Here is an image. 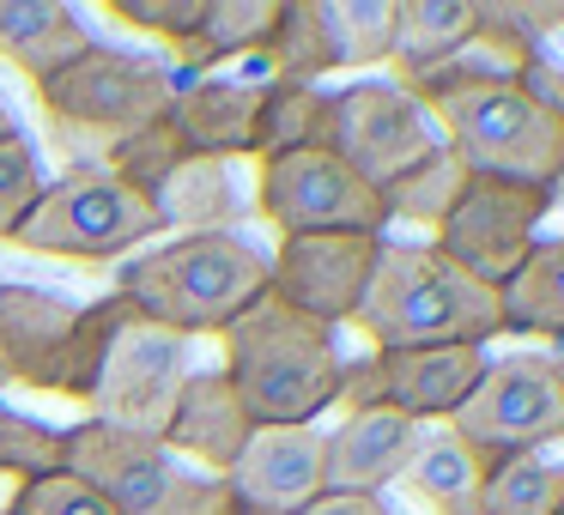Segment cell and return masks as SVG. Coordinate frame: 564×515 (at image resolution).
Masks as SVG:
<instances>
[{
    "label": "cell",
    "mask_w": 564,
    "mask_h": 515,
    "mask_svg": "<svg viewBox=\"0 0 564 515\" xmlns=\"http://www.w3.org/2000/svg\"><path fill=\"white\" fill-rule=\"evenodd\" d=\"M352 328L377 352H419V346H479L486 352V340L503 333V309L491 285L467 280L431 243H382Z\"/></svg>",
    "instance_id": "cell-1"
},
{
    "label": "cell",
    "mask_w": 564,
    "mask_h": 515,
    "mask_svg": "<svg viewBox=\"0 0 564 515\" xmlns=\"http://www.w3.org/2000/svg\"><path fill=\"white\" fill-rule=\"evenodd\" d=\"M116 297L164 333H225L256 297H268V255L237 231L176 237L116 273Z\"/></svg>",
    "instance_id": "cell-2"
},
{
    "label": "cell",
    "mask_w": 564,
    "mask_h": 515,
    "mask_svg": "<svg viewBox=\"0 0 564 515\" xmlns=\"http://www.w3.org/2000/svg\"><path fill=\"white\" fill-rule=\"evenodd\" d=\"M219 340H225L219 370L231 376L249 425H310L340 394L346 358L334 346V328L273 304V297H256Z\"/></svg>",
    "instance_id": "cell-3"
},
{
    "label": "cell",
    "mask_w": 564,
    "mask_h": 515,
    "mask_svg": "<svg viewBox=\"0 0 564 515\" xmlns=\"http://www.w3.org/2000/svg\"><path fill=\"white\" fill-rule=\"evenodd\" d=\"M171 98L176 74L164 62L134 50H104V43H91L62 74L37 79V103L55 122V146L67 152V164H98L128 134L164 122Z\"/></svg>",
    "instance_id": "cell-4"
},
{
    "label": "cell",
    "mask_w": 564,
    "mask_h": 515,
    "mask_svg": "<svg viewBox=\"0 0 564 515\" xmlns=\"http://www.w3.org/2000/svg\"><path fill=\"white\" fill-rule=\"evenodd\" d=\"M443 146L467 164L479 183H522V188H564V122L528 103L510 86H474L425 103Z\"/></svg>",
    "instance_id": "cell-5"
},
{
    "label": "cell",
    "mask_w": 564,
    "mask_h": 515,
    "mask_svg": "<svg viewBox=\"0 0 564 515\" xmlns=\"http://www.w3.org/2000/svg\"><path fill=\"white\" fill-rule=\"evenodd\" d=\"M67 473L86 479L116 515H231V491L225 479L176 467V454H164L152 437L134 430H110L98 418L62 430Z\"/></svg>",
    "instance_id": "cell-6"
},
{
    "label": "cell",
    "mask_w": 564,
    "mask_h": 515,
    "mask_svg": "<svg viewBox=\"0 0 564 515\" xmlns=\"http://www.w3.org/2000/svg\"><path fill=\"white\" fill-rule=\"evenodd\" d=\"M147 237H159V212L147 195H134L104 164H67L43 183L37 207L13 231V249L62 261H122Z\"/></svg>",
    "instance_id": "cell-7"
},
{
    "label": "cell",
    "mask_w": 564,
    "mask_h": 515,
    "mask_svg": "<svg viewBox=\"0 0 564 515\" xmlns=\"http://www.w3.org/2000/svg\"><path fill=\"white\" fill-rule=\"evenodd\" d=\"M449 430L474 449L479 467H498L510 454H540L564 437V394L546 352L486 358V376L455 406Z\"/></svg>",
    "instance_id": "cell-8"
},
{
    "label": "cell",
    "mask_w": 564,
    "mask_h": 515,
    "mask_svg": "<svg viewBox=\"0 0 564 515\" xmlns=\"http://www.w3.org/2000/svg\"><path fill=\"white\" fill-rule=\"evenodd\" d=\"M256 212L280 237H322V231H352V237H382L389 207L382 195L352 176L328 146L285 152L273 164H256Z\"/></svg>",
    "instance_id": "cell-9"
},
{
    "label": "cell",
    "mask_w": 564,
    "mask_h": 515,
    "mask_svg": "<svg viewBox=\"0 0 564 515\" xmlns=\"http://www.w3.org/2000/svg\"><path fill=\"white\" fill-rule=\"evenodd\" d=\"M322 146L382 195V188H389L394 176L413 171L425 152H437L443 134L401 86H389V79H358V86L328 91Z\"/></svg>",
    "instance_id": "cell-10"
},
{
    "label": "cell",
    "mask_w": 564,
    "mask_h": 515,
    "mask_svg": "<svg viewBox=\"0 0 564 515\" xmlns=\"http://www.w3.org/2000/svg\"><path fill=\"white\" fill-rule=\"evenodd\" d=\"M486 376L479 346H419V352H370L340 370V413H401L413 425L455 418V406Z\"/></svg>",
    "instance_id": "cell-11"
},
{
    "label": "cell",
    "mask_w": 564,
    "mask_h": 515,
    "mask_svg": "<svg viewBox=\"0 0 564 515\" xmlns=\"http://www.w3.org/2000/svg\"><path fill=\"white\" fill-rule=\"evenodd\" d=\"M552 207H558L552 188L479 183V176H474V188H467L462 207L443 219V231H437V243H431V249H437L443 261H455L467 280L503 292V285L516 280V267L534 255L540 224H546Z\"/></svg>",
    "instance_id": "cell-12"
},
{
    "label": "cell",
    "mask_w": 564,
    "mask_h": 515,
    "mask_svg": "<svg viewBox=\"0 0 564 515\" xmlns=\"http://www.w3.org/2000/svg\"><path fill=\"white\" fill-rule=\"evenodd\" d=\"M183 382H188V340L128 316L116 346H110V358H104V376L91 388L86 413L110 430H134V437L159 442V430L176 413Z\"/></svg>",
    "instance_id": "cell-13"
},
{
    "label": "cell",
    "mask_w": 564,
    "mask_h": 515,
    "mask_svg": "<svg viewBox=\"0 0 564 515\" xmlns=\"http://www.w3.org/2000/svg\"><path fill=\"white\" fill-rule=\"evenodd\" d=\"M377 255H382V237H352V231L280 237V249L268 261V297L322 321V328H340L365 304Z\"/></svg>",
    "instance_id": "cell-14"
},
{
    "label": "cell",
    "mask_w": 564,
    "mask_h": 515,
    "mask_svg": "<svg viewBox=\"0 0 564 515\" xmlns=\"http://www.w3.org/2000/svg\"><path fill=\"white\" fill-rule=\"evenodd\" d=\"M219 479L243 509L297 515L310 497H322V430L316 425H256Z\"/></svg>",
    "instance_id": "cell-15"
},
{
    "label": "cell",
    "mask_w": 564,
    "mask_h": 515,
    "mask_svg": "<svg viewBox=\"0 0 564 515\" xmlns=\"http://www.w3.org/2000/svg\"><path fill=\"white\" fill-rule=\"evenodd\" d=\"M249 413L237 401L231 376L225 370H188L183 394H176V413L171 425L159 430V449L164 454H188L195 473H213L219 479L225 467L237 461V449L249 442Z\"/></svg>",
    "instance_id": "cell-16"
},
{
    "label": "cell",
    "mask_w": 564,
    "mask_h": 515,
    "mask_svg": "<svg viewBox=\"0 0 564 515\" xmlns=\"http://www.w3.org/2000/svg\"><path fill=\"white\" fill-rule=\"evenodd\" d=\"M419 449V425L401 413H346L322 437V491H365L382 497L389 479L406 473Z\"/></svg>",
    "instance_id": "cell-17"
},
{
    "label": "cell",
    "mask_w": 564,
    "mask_h": 515,
    "mask_svg": "<svg viewBox=\"0 0 564 515\" xmlns=\"http://www.w3.org/2000/svg\"><path fill=\"white\" fill-rule=\"evenodd\" d=\"M256 116H261V86H249V79H176L164 122L176 128L188 158L231 164L249 158V146H256Z\"/></svg>",
    "instance_id": "cell-18"
},
{
    "label": "cell",
    "mask_w": 564,
    "mask_h": 515,
    "mask_svg": "<svg viewBox=\"0 0 564 515\" xmlns=\"http://www.w3.org/2000/svg\"><path fill=\"white\" fill-rule=\"evenodd\" d=\"M91 43L98 37L62 0H0V62H13L31 86L62 74L67 62H79Z\"/></svg>",
    "instance_id": "cell-19"
},
{
    "label": "cell",
    "mask_w": 564,
    "mask_h": 515,
    "mask_svg": "<svg viewBox=\"0 0 564 515\" xmlns=\"http://www.w3.org/2000/svg\"><path fill=\"white\" fill-rule=\"evenodd\" d=\"M128 316H134V309H128L116 292L98 297V304H86V309H74V321H67V333L55 340V352L43 358V370H37L31 388L86 406L91 388H98V376H104V358H110V346H116V333H122Z\"/></svg>",
    "instance_id": "cell-20"
},
{
    "label": "cell",
    "mask_w": 564,
    "mask_h": 515,
    "mask_svg": "<svg viewBox=\"0 0 564 515\" xmlns=\"http://www.w3.org/2000/svg\"><path fill=\"white\" fill-rule=\"evenodd\" d=\"M479 31V0H394V50H389V86L449 62Z\"/></svg>",
    "instance_id": "cell-21"
},
{
    "label": "cell",
    "mask_w": 564,
    "mask_h": 515,
    "mask_svg": "<svg viewBox=\"0 0 564 515\" xmlns=\"http://www.w3.org/2000/svg\"><path fill=\"white\" fill-rule=\"evenodd\" d=\"M79 304L55 292H37V285H0V364H7V382H37L43 358L55 352V340L67 333Z\"/></svg>",
    "instance_id": "cell-22"
},
{
    "label": "cell",
    "mask_w": 564,
    "mask_h": 515,
    "mask_svg": "<svg viewBox=\"0 0 564 515\" xmlns=\"http://www.w3.org/2000/svg\"><path fill=\"white\" fill-rule=\"evenodd\" d=\"M280 7L285 0H207V19L200 31L176 50V79H200L213 74L219 62H237V55H261L280 25Z\"/></svg>",
    "instance_id": "cell-23"
},
{
    "label": "cell",
    "mask_w": 564,
    "mask_h": 515,
    "mask_svg": "<svg viewBox=\"0 0 564 515\" xmlns=\"http://www.w3.org/2000/svg\"><path fill=\"white\" fill-rule=\"evenodd\" d=\"M152 212H159V231L171 224V231H183V237H213V231H231L243 200H237L225 164L183 158L159 188H152Z\"/></svg>",
    "instance_id": "cell-24"
},
{
    "label": "cell",
    "mask_w": 564,
    "mask_h": 515,
    "mask_svg": "<svg viewBox=\"0 0 564 515\" xmlns=\"http://www.w3.org/2000/svg\"><path fill=\"white\" fill-rule=\"evenodd\" d=\"M498 309H503V333L564 340V237H540L534 255L498 292Z\"/></svg>",
    "instance_id": "cell-25"
},
{
    "label": "cell",
    "mask_w": 564,
    "mask_h": 515,
    "mask_svg": "<svg viewBox=\"0 0 564 515\" xmlns=\"http://www.w3.org/2000/svg\"><path fill=\"white\" fill-rule=\"evenodd\" d=\"M316 31L334 74L389 67L394 50V0H316Z\"/></svg>",
    "instance_id": "cell-26"
},
{
    "label": "cell",
    "mask_w": 564,
    "mask_h": 515,
    "mask_svg": "<svg viewBox=\"0 0 564 515\" xmlns=\"http://www.w3.org/2000/svg\"><path fill=\"white\" fill-rule=\"evenodd\" d=\"M467 188H474L467 164L455 158L449 146H437V152H425L406 176H394V183L382 188V207H389V224L401 219V224H431V231H443V219L462 207Z\"/></svg>",
    "instance_id": "cell-27"
},
{
    "label": "cell",
    "mask_w": 564,
    "mask_h": 515,
    "mask_svg": "<svg viewBox=\"0 0 564 515\" xmlns=\"http://www.w3.org/2000/svg\"><path fill=\"white\" fill-rule=\"evenodd\" d=\"M479 473H486V467L474 461V449H467V442L455 437V430L419 437L413 461H406V485H413L437 515H474Z\"/></svg>",
    "instance_id": "cell-28"
},
{
    "label": "cell",
    "mask_w": 564,
    "mask_h": 515,
    "mask_svg": "<svg viewBox=\"0 0 564 515\" xmlns=\"http://www.w3.org/2000/svg\"><path fill=\"white\" fill-rule=\"evenodd\" d=\"M322 128H328V91L322 86H261V116H256L249 158L273 164L285 152L322 146Z\"/></svg>",
    "instance_id": "cell-29"
},
{
    "label": "cell",
    "mask_w": 564,
    "mask_h": 515,
    "mask_svg": "<svg viewBox=\"0 0 564 515\" xmlns=\"http://www.w3.org/2000/svg\"><path fill=\"white\" fill-rule=\"evenodd\" d=\"M558 497L564 467H552L546 454H510L479 473L474 515H558Z\"/></svg>",
    "instance_id": "cell-30"
},
{
    "label": "cell",
    "mask_w": 564,
    "mask_h": 515,
    "mask_svg": "<svg viewBox=\"0 0 564 515\" xmlns=\"http://www.w3.org/2000/svg\"><path fill=\"white\" fill-rule=\"evenodd\" d=\"M261 67H268L261 86H316V79L334 74L322 31H316V0H285L280 7V25H273L268 50H261Z\"/></svg>",
    "instance_id": "cell-31"
},
{
    "label": "cell",
    "mask_w": 564,
    "mask_h": 515,
    "mask_svg": "<svg viewBox=\"0 0 564 515\" xmlns=\"http://www.w3.org/2000/svg\"><path fill=\"white\" fill-rule=\"evenodd\" d=\"M67 449H62V430L43 425V418H25L0 401V473L25 485V479H43V473H62Z\"/></svg>",
    "instance_id": "cell-32"
},
{
    "label": "cell",
    "mask_w": 564,
    "mask_h": 515,
    "mask_svg": "<svg viewBox=\"0 0 564 515\" xmlns=\"http://www.w3.org/2000/svg\"><path fill=\"white\" fill-rule=\"evenodd\" d=\"M183 158H188V152H183V140H176V128H171V122H152V128H140V134H128L122 146H110L98 164H104L110 176H122L134 195L152 200V188H159Z\"/></svg>",
    "instance_id": "cell-33"
},
{
    "label": "cell",
    "mask_w": 564,
    "mask_h": 515,
    "mask_svg": "<svg viewBox=\"0 0 564 515\" xmlns=\"http://www.w3.org/2000/svg\"><path fill=\"white\" fill-rule=\"evenodd\" d=\"M43 183H50V176H43L31 140L25 134L0 140V243H13V231L25 224V212L37 207Z\"/></svg>",
    "instance_id": "cell-34"
},
{
    "label": "cell",
    "mask_w": 564,
    "mask_h": 515,
    "mask_svg": "<svg viewBox=\"0 0 564 515\" xmlns=\"http://www.w3.org/2000/svg\"><path fill=\"white\" fill-rule=\"evenodd\" d=\"M7 515H116V509L86 485V479H74V473L62 467V473H43V479H25V485H13V503H7Z\"/></svg>",
    "instance_id": "cell-35"
},
{
    "label": "cell",
    "mask_w": 564,
    "mask_h": 515,
    "mask_svg": "<svg viewBox=\"0 0 564 515\" xmlns=\"http://www.w3.org/2000/svg\"><path fill=\"white\" fill-rule=\"evenodd\" d=\"M104 13L147 31L159 43H171V50H183L200 31V19H207V0H104Z\"/></svg>",
    "instance_id": "cell-36"
},
{
    "label": "cell",
    "mask_w": 564,
    "mask_h": 515,
    "mask_svg": "<svg viewBox=\"0 0 564 515\" xmlns=\"http://www.w3.org/2000/svg\"><path fill=\"white\" fill-rule=\"evenodd\" d=\"M516 91H522L528 103H540L546 116H558V122H564V67L552 62L546 50H540L534 62H528L522 74H516Z\"/></svg>",
    "instance_id": "cell-37"
},
{
    "label": "cell",
    "mask_w": 564,
    "mask_h": 515,
    "mask_svg": "<svg viewBox=\"0 0 564 515\" xmlns=\"http://www.w3.org/2000/svg\"><path fill=\"white\" fill-rule=\"evenodd\" d=\"M297 515H389V503L365 497V491H322V497H310Z\"/></svg>",
    "instance_id": "cell-38"
},
{
    "label": "cell",
    "mask_w": 564,
    "mask_h": 515,
    "mask_svg": "<svg viewBox=\"0 0 564 515\" xmlns=\"http://www.w3.org/2000/svg\"><path fill=\"white\" fill-rule=\"evenodd\" d=\"M13 134H19V116L7 110V98H0V140H13Z\"/></svg>",
    "instance_id": "cell-39"
},
{
    "label": "cell",
    "mask_w": 564,
    "mask_h": 515,
    "mask_svg": "<svg viewBox=\"0 0 564 515\" xmlns=\"http://www.w3.org/2000/svg\"><path fill=\"white\" fill-rule=\"evenodd\" d=\"M552 370H558V394H564V358H552Z\"/></svg>",
    "instance_id": "cell-40"
},
{
    "label": "cell",
    "mask_w": 564,
    "mask_h": 515,
    "mask_svg": "<svg viewBox=\"0 0 564 515\" xmlns=\"http://www.w3.org/2000/svg\"><path fill=\"white\" fill-rule=\"evenodd\" d=\"M231 515H256V509H243V503H237V497H231Z\"/></svg>",
    "instance_id": "cell-41"
},
{
    "label": "cell",
    "mask_w": 564,
    "mask_h": 515,
    "mask_svg": "<svg viewBox=\"0 0 564 515\" xmlns=\"http://www.w3.org/2000/svg\"><path fill=\"white\" fill-rule=\"evenodd\" d=\"M558 25H564V0H558Z\"/></svg>",
    "instance_id": "cell-42"
},
{
    "label": "cell",
    "mask_w": 564,
    "mask_h": 515,
    "mask_svg": "<svg viewBox=\"0 0 564 515\" xmlns=\"http://www.w3.org/2000/svg\"><path fill=\"white\" fill-rule=\"evenodd\" d=\"M0 382H7V364H0Z\"/></svg>",
    "instance_id": "cell-43"
},
{
    "label": "cell",
    "mask_w": 564,
    "mask_h": 515,
    "mask_svg": "<svg viewBox=\"0 0 564 515\" xmlns=\"http://www.w3.org/2000/svg\"><path fill=\"white\" fill-rule=\"evenodd\" d=\"M558 515H564V497H558Z\"/></svg>",
    "instance_id": "cell-44"
},
{
    "label": "cell",
    "mask_w": 564,
    "mask_h": 515,
    "mask_svg": "<svg viewBox=\"0 0 564 515\" xmlns=\"http://www.w3.org/2000/svg\"><path fill=\"white\" fill-rule=\"evenodd\" d=\"M0 515H7V509H0Z\"/></svg>",
    "instance_id": "cell-45"
},
{
    "label": "cell",
    "mask_w": 564,
    "mask_h": 515,
    "mask_svg": "<svg viewBox=\"0 0 564 515\" xmlns=\"http://www.w3.org/2000/svg\"><path fill=\"white\" fill-rule=\"evenodd\" d=\"M558 195H564V188H558Z\"/></svg>",
    "instance_id": "cell-46"
}]
</instances>
